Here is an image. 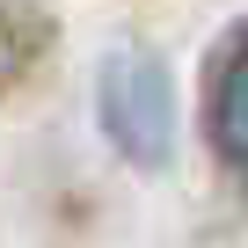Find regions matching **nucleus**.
Returning <instances> with one entry per match:
<instances>
[{
    "mask_svg": "<svg viewBox=\"0 0 248 248\" xmlns=\"http://www.w3.org/2000/svg\"><path fill=\"white\" fill-rule=\"evenodd\" d=\"M102 124H109V139L139 168H154L168 154V73L146 51L109 59V73H102Z\"/></svg>",
    "mask_w": 248,
    "mask_h": 248,
    "instance_id": "f257e3e1",
    "label": "nucleus"
},
{
    "mask_svg": "<svg viewBox=\"0 0 248 248\" xmlns=\"http://www.w3.org/2000/svg\"><path fill=\"white\" fill-rule=\"evenodd\" d=\"M204 146L248 197V22H233L204 66Z\"/></svg>",
    "mask_w": 248,
    "mask_h": 248,
    "instance_id": "f03ea898",
    "label": "nucleus"
}]
</instances>
